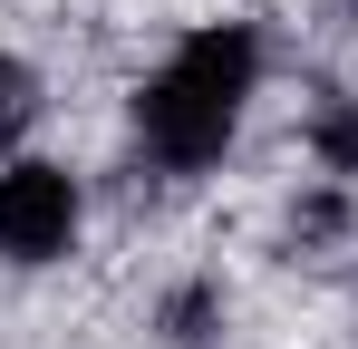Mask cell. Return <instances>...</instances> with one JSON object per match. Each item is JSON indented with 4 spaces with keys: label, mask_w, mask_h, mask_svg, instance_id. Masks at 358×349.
Returning <instances> with one entry per match:
<instances>
[{
    "label": "cell",
    "mask_w": 358,
    "mask_h": 349,
    "mask_svg": "<svg viewBox=\"0 0 358 349\" xmlns=\"http://www.w3.org/2000/svg\"><path fill=\"white\" fill-rule=\"evenodd\" d=\"M262 88V39L223 20V29H194L145 88H136V136L165 174H203L223 165V146L242 136V107Z\"/></svg>",
    "instance_id": "6da1fadb"
},
{
    "label": "cell",
    "mask_w": 358,
    "mask_h": 349,
    "mask_svg": "<svg viewBox=\"0 0 358 349\" xmlns=\"http://www.w3.org/2000/svg\"><path fill=\"white\" fill-rule=\"evenodd\" d=\"M78 242V174L10 156L0 165V262H59Z\"/></svg>",
    "instance_id": "7a4b0ae2"
},
{
    "label": "cell",
    "mask_w": 358,
    "mask_h": 349,
    "mask_svg": "<svg viewBox=\"0 0 358 349\" xmlns=\"http://www.w3.org/2000/svg\"><path fill=\"white\" fill-rule=\"evenodd\" d=\"M29 116H39V68L0 49V156H10V146L29 136Z\"/></svg>",
    "instance_id": "3957f363"
},
{
    "label": "cell",
    "mask_w": 358,
    "mask_h": 349,
    "mask_svg": "<svg viewBox=\"0 0 358 349\" xmlns=\"http://www.w3.org/2000/svg\"><path fill=\"white\" fill-rule=\"evenodd\" d=\"M310 146H320V165H329V174H358V107H320Z\"/></svg>",
    "instance_id": "277c9868"
},
{
    "label": "cell",
    "mask_w": 358,
    "mask_h": 349,
    "mask_svg": "<svg viewBox=\"0 0 358 349\" xmlns=\"http://www.w3.org/2000/svg\"><path fill=\"white\" fill-rule=\"evenodd\" d=\"M213 310H223V301L194 282V291H175V301H165V330H175V340L194 349V340H213Z\"/></svg>",
    "instance_id": "5b68a950"
}]
</instances>
